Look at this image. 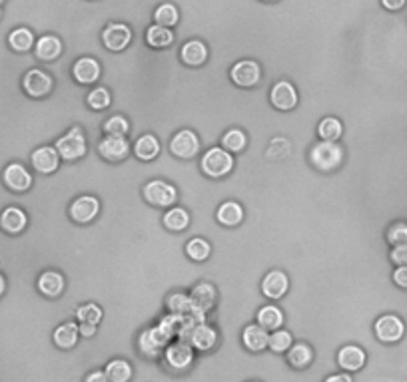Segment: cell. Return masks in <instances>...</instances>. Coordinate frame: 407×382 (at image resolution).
Returning <instances> with one entry per match:
<instances>
[{
	"label": "cell",
	"instance_id": "obj_38",
	"mask_svg": "<svg viewBox=\"0 0 407 382\" xmlns=\"http://www.w3.org/2000/svg\"><path fill=\"white\" fill-rule=\"evenodd\" d=\"M248 144V138H246V133L241 132L240 128H232V130H228L224 133V138H222V147L230 151V153H240L241 149L246 147Z\"/></svg>",
	"mask_w": 407,
	"mask_h": 382
},
{
	"label": "cell",
	"instance_id": "obj_21",
	"mask_svg": "<svg viewBox=\"0 0 407 382\" xmlns=\"http://www.w3.org/2000/svg\"><path fill=\"white\" fill-rule=\"evenodd\" d=\"M100 64L96 62L94 58H80L76 60L74 68H72V74H74V80L76 82H80V84H94V82H98V78H100Z\"/></svg>",
	"mask_w": 407,
	"mask_h": 382
},
{
	"label": "cell",
	"instance_id": "obj_40",
	"mask_svg": "<svg viewBox=\"0 0 407 382\" xmlns=\"http://www.w3.org/2000/svg\"><path fill=\"white\" fill-rule=\"evenodd\" d=\"M166 307L172 315H182L186 317L190 310H192V305H190V297L184 293H172L166 299Z\"/></svg>",
	"mask_w": 407,
	"mask_h": 382
},
{
	"label": "cell",
	"instance_id": "obj_16",
	"mask_svg": "<svg viewBox=\"0 0 407 382\" xmlns=\"http://www.w3.org/2000/svg\"><path fill=\"white\" fill-rule=\"evenodd\" d=\"M2 179H4V185H6L8 190L18 191V193L29 191L32 185V176L29 174V169H26L22 163H10V165L4 169Z\"/></svg>",
	"mask_w": 407,
	"mask_h": 382
},
{
	"label": "cell",
	"instance_id": "obj_35",
	"mask_svg": "<svg viewBox=\"0 0 407 382\" xmlns=\"http://www.w3.org/2000/svg\"><path fill=\"white\" fill-rule=\"evenodd\" d=\"M104 372L110 382H128L132 379V367L126 360H122V358L110 360Z\"/></svg>",
	"mask_w": 407,
	"mask_h": 382
},
{
	"label": "cell",
	"instance_id": "obj_18",
	"mask_svg": "<svg viewBox=\"0 0 407 382\" xmlns=\"http://www.w3.org/2000/svg\"><path fill=\"white\" fill-rule=\"evenodd\" d=\"M287 289H289V279H287V275L284 271H278V269L270 271L262 281V293L266 294L268 299H271V301L282 299L287 293Z\"/></svg>",
	"mask_w": 407,
	"mask_h": 382
},
{
	"label": "cell",
	"instance_id": "obj_1",
	"mask_svg": "<svg viewBox=\"0 0 407 382\" xmlns=\"http://www.w3.org/2000/svg\"><path fill=\"white\" fill-rule=\"evenodd\" d=\"M310 160L314 163V167L324 174L335 172L344 162V147L335 142H319L312 147Z\"/></svg>",
	"mask_w": 407,
	"mask_h": 382
},
{
	"label": "cell",
	"instance_id": "obj_43",
	"mask_svg": "<svg viewBox=\"0 0 407 382\" xmlns=\"http://www.w3.org/2000/svg\"><path fill=\"white\" fill-rule=\"evenodd\" d=\"M130 130V124L124 116H112L104 122L106 135H114V138H126V133Z\"/></svg>",
	"mask_w": 407,
	"mask_h": 382
},
{
	"label": "cell",
	"instance_id": "obj_4",
	"mask_svg": "<svg viewBox=\"0 0 407 382\" xmlns=\"http://www.w3.org/2000/svg\"><path fill=\"white\" fill-rule=\"evenodd\" d=\"M142 195L154 207H172L178 199L176 188L166 183V181H162V179H154L150 183H146L144 190H142Z\"/></svg>",
	"mask_w": 407,
	"mask_h": 382
},
{
	"label": "cell",
	"instance_id": "obj_24",
	"mask_svg": "<svg viewBox=\"0 0 407 382\" xmlns=\"http://www.w3.org/2000/svg\"><path fill=\"white\" fill-rule=\"evenodd\" d=\"M216 342H218V333L206 323L198 324L196 329L192 331V337H190L192 349H196V351H210V349L216 347Z\"/></svg>",
	"mask_w": 407,
	"mask_h": 382
},
{
	"label": "cell",
	"instance_id": "obj_44",
	"mask_svg": "<svg viewBox=\"0 0 407 382\" xmlns=\"http://www.w3.org/2000/svg\"><path fill=\"white\" fill-rule=\"evenodd\" d=\"M182 324H184V317L182 315H166V317H162L160 319V323H158V326L166 333L168 337L174 338L178 337V333H180Z\"/></svg>",
	"mask_w": 407,
	"mask_h": 382
},
{
	"label": "cell",
	"instance_id": "obj_49",
	"mask_svg": "<svg viewBox=\"0 0 407 382\" xmlns=\"http://www.w3.org/2000/svg\"><path fill=\"white\" fill-rule=\"evenodd\" d=\"M78 331H80V337L90 338L96 335V324H88V323H80L78 324Z\"/></svg>",
	"mask_w": 407,
	"mask_h": 382
},
{
	"label": "cell",
	"instance_id": "obj_53",
	"mask_svg": "<svg viewBox=\"0 0 407 382\" xmlns=\"http://www.w3.org/2000/svg\"><path fill=\"white\" fill-rule=\"evenodd\" d=\"M4 289H6V281H4V277L0 275V297H2V293H4Z\"/></svg>",
	"mask_w": 407,
	"mask_h": 382
},
{
	"label": "cell",
	"instance_id": "obj_31",
	"mask_svg": "<svg viewBox=\"0 0 407 382\" xmlns=\"http://www.w3.org/2000/svg\"><path fill=\"white\" fill-rule=\"evenodd\" d=\"M312 360H314V351H312V347H308L305 342H296V344H292V349L287 351V363L294 368L310 367Z\"/></svg>",
	"mask_w": 407,
	"mask_h": 382
},
{
	"label": "cell",
	"instance_id": "obj_20",
	"mask_svg": "<svg viewBox=\"0 0 407 382\" xmlns=\"http://www.w3.org/2000/svg\"><path fill=\"white\" fill-rule=\"evenodd\" d=\"M241 340H244V347L252 353H260L268 347V340L270 335L266 329H262L260 324H248L241 333Z\"/></svg>",
	"mask_w": 407,
	"mask_h": 382
},
{
	"label": "cell",
	"instance_id": "obj_8",
	"mask_svg": "<svg viewBox=\"0 0 407 382\" xmlns=\"http://www.w3.org/2000/svg\"><path fill=\"white\" fill-rule=\"evenodd\" d=\"M406 333V324L395 315H383L376 321V337L381 342H397Z\"/></svg>",
	"mask_w": 407,
	"mask_h": 382
},
{
	"label": "cell",
	"instance_id": "obj_45",
	"mask_svg": "<svg viewBox=\"0 0 407 382\" xmlns=\"http://www.w3.org/2000/svg\"><path fill=\"white\" fill-rule=\"evenodd\" d=\"M86 102H88L92 110H106L112 103V96H110V92L106 88H96L88 94Z\"/></svg>",
	"mask_w": 407,
	"mask_h": 382
},
{
	"label": "cell",
	"instance_id": "obj_5",
	"mask_svg": "<svg viewBox=\"0 0 407 382\" xmlns=\"http://www.w3.org/2000/svg\"><path fill=\"white\" fill-rule=\"evenodd\" d=\"M170 340L172 338L168 337L166 333L156 324V326L146 329V331L140 333V337H138V349H140V353L144 354V356L156 358L170 344Z\"/></svg>",
	"mask_w": 407,
	"mask_h": 382
},
{
	"label": "cell",
	"instance_id": "obj_7",
	"mask_svg": "<svg viewBox=\"0 0 407 382\" xmlns=\"http://www.w3.org/2000/svg\"><path fill=\"white\" fill-rule=\"evenodd\" d=\"M260 76H262L260 64L254 62V60H241L230 72L232 82L236 86H240V88H254L260 82Z\"/></svg>",
	"mask_w": 407,
	"mask_h": 382
},
{
	"label": "cell",
	"instance_id": "obj_25",
	"mask_svg": "<svg viewBox=\"0 0 407 382\" xmlns=\"http://www.w3.org/2000/svg\"><path fill=\"white\" fill-rule=\"evenodd\" d=\"M54 344L62 349V351H68V349H74L76 342H78V338H80V331H78V326L76 323H62L61 326H56V331H54Z\"/></svg>",
	"mask_w": 407,
	"mask_h": 382
},
{
	"label": "cell",
	"instance_id": "obj_12",
	"mask_svg": "<svg viewBox=\"0 0 407 382\" xmlns=\"http://www.w3.org/2000/svg\"><path fill=\"white\" fill-rule=\"evenodd\" d=\"M100 211V201L94 195H80L70 204V217L76 223H90Z\"/></svg>",
	"mask_w": 407,
	"mask_h": 382
},
{
	"label": "cell",
	"instance_id": "obj_47",
	"mask_svg": "<svg viewBox=\"0 0 407 382\" xmlns=\"http://www.w3.org/2000/svg\"><path fill=\"white\" fill-rule=\"evenodd\" d=\"M392 261L397 265V267L407 265V245H397V247H393Z\"/></svg>",
	"mask_w": 407,
	"mask_h": 382
},
{
	"label": "cell",
	"instance_id": "obj_27",
	"mask_svg": "<svg viewBox=\"0 0 407 382\" xmlns=\"http://www.w3.org/2000/svg\"><path fill=\"white\" fill-rule=\"evenodd\" d=\"M134 153L138 160L142 162H152L158 153H160V142L156 135L152 133H146L142 138H138L134 144Z\"/></svg>",
	"mask_w": 407,
	"mask_h": 382
},
{
	"label": "cell",
	"instance_id": "obj_42",
	"mask_svg": "<svg viewBox=\"0 0 407 382\" xmlns=\"http://www.w3.org/2000/svg\"><path fill=\"white\" fill-rule=\"evenodd\" d=\"M76 317H78L80 323L96 324L98 326V323L102 321V309L96 303H86V305L76 309Z\"/></svg>",
	"mask_w": 407,
	"mask_h": 382
},
{
	"label": "cell",
	"instance_id": "obj_39",
	"mask_svg": "<svg viewBox=\"0 0 407 382\" xmlns=\"http://www.w3.org/2000/svg\"><path fill=\"white\" fill-rule=\"evenodd\" d=\"M178 8L174 6V4H170V2H164V4H160L158 8H156V13H154V20H156V24H160V26H166V28H172L176 22H178Z\"/></svg>",
	"mask_w": 407,
	"mask_h": 382
},
{
	"label": "cell",
	"instance_id": "obj_28",
	"mask_svg": "<svg viewBox=\"0 0 407 382\" xmlns=\"http://www.w3.org/2000/svg\"><path fill=\"white\" fill-rule=\"evenodd\" d=\"M216 217L226 227H236L244 221V207L238 201H224L222 206L218 207Z\"/></svg>",
	"mask_w": 407,
	"mask_h": 382
},
{
	"label": "cell",
	"instance_id": "obj_26",
	"mask_svg": "<svg viewBox=\"0 0 407 382\" xmlns=\"http://www.w3.org/2000/svg\"><path fill=\"white\" fill-rule=\"evenodd\" d=\"M180 56L182 62L188 64V66H202L208 58V48L200 40H190V42L182 46Z\"/></svg>",
	"mask_w": 407,
	"mask_h": 382
},
{
	"label": "cell",
	"instance_id": "obj_37",
	"mask_svg": "<svg viewBox=\"0 0 407 382\" xmlns=\"http://www.w3.org/2000/svg\"><path fill=\"white\" fill-rule=\"evenodd\" d=\"M210 253H212L210 243H208L206 239H202V237H194V239H190V241H188V245H186V255H188L192 261H196V263L206 261V259L210 257Z\"/></svg>",
	"mask_w": 407,
	"mask_h": 382
},
{
	"label": "cell",
	"instance_id": "obj_29",
	"mask_svg": "<svg viewBox=\"0 0 407 382\" xmlns=\"http://www.w3.org/2000/svg\"><path fill=\"white\" fill-rule=\"evenodd\" d=\"M34 52H36V58L45 60V62L56 60L62 54V42L56 38V36L46 34V36H42V38L36 42Z\"/></svg>",
	"mask_w": 407,
	"mask_h": 382
},
{
	"label": "cell",
	"instance_id": "obj_34",
	"mask_svg": "<svg viewBox=\"0 0 407 382\" xmlns=\"http://www.w3.org/2000/svg\"><path fill=\"white\" fill-rule=\"evenodd\" d=\"M344 133V126L337 118H324L317 126V135L321 138V142H337Z\"/></svg>",
	"mask_w": 407,
	"mask_h": 382
},
{
	"label": "cell",
	"instance_id": "obj_48",
	"mask_svg": "<svg viewBox=\"0 0 407 382\" xmlns=\"http://www.w3.org/2000/svg\"><path fill=\"white\" fill-rule=\"evenodd\" d=\"M393 283L401 289H407V265L404 267H397L395 273H393Z\"/></svg>",
	"mask_w": 407,
	"mask_h": 382
},
{
	"label": "cell",
	"instance_id": "obj_51",
	"mask_svg": "<svg viewBox=\"0 0 407 382\" xmlns=\"http://www.w3.org/2000/svg\"><path fill=\"white\" fill-rule=\"evenodd\" d=\"M381 4L388 8V10H399L406 6V0H381Z\"/></svg>",
	"mask_w": 407,
	"mask_h": 382
},
{
	"label": "cell",
	"instance_id": "obj_15",
	"mask_svg": "<svg viewBox=\"0 0 407 382\" xmlns=\"http://www.w3.org/2000/svg\"><path fill=\"white\" fill-rule=\"evenodd\" d=\"M216 299H218V293L212 283H198L190 293V305H192V310H200L206 315L208 310L216 307Z\"/></svg>",
	"mask_w": 407,
	"mask_h": 382
},
{
	"label": "cell",
	"instance_id": "obj_50",
	"mask_svg": "<svg viewBox=\"0 0 407 382\" xmlns=\"http://www.w3.org/2000/svg\"><path fill=\"white\" fill-rule=\"evenodd\" d=\"M84 382H110V381H108L106 372H102V370H94V372H90V374L86 376V381Z\"/></svg>",
	"mask_w": 407,
	"mask_h": 382
},
{
	"label": "cell",
	"instance_id": "obj_17",
	"mask_svg": "<svg viewBox=\"0 0 407 382\" xmlns=\"http://www.w3.org/2000/svg\"><path fill=\"white\" fill-rule=\"evenodd\" d=\"M100 156L108 162H122L128 158L130 153V144L126 142V138H114V135H106L104 140L98 144Z\"/></svg>",
	"mask_w": 407,
	"mask_h": 382
},
{
	"label": "cell",
	"instance_id": "obj_54",
	"mask_svg": "<svg viewBox=\"0 0 407 382\" xmlns=\"http://www.w3.org/2000/svg\"><path fill=\"white\" fill-rule=\"evenodd\" d=\"M0 2H2V0H0Z\"/></svg>",
	"mask_w": 407,
	"mask_h": 382
},
{
	"label": "cell",
	"instance_id": "obj_23",
	"mask_svg": "<svg viewBox=\"0 0 407 382\" xmlns=\"http://www.w3.org/2000/svg\"><path fill=\"white\" fill-rule=\"evenodd\" d=\"M64 277L58 271H45L40 277H38V291L48 297V299H56L64 293Z\"/></svg>",
	"mask_w": 407,
	"mask_h": 382
},
{
	"label": "cell",
	"instance_id": "obj_46",
	"mask_svg": "<svg viewBox=\"0 0 407 382\" xmlns=\"http://www.w3.org/2000/svg\"><path fill=\"white\" fill-rule=\"evenodd\" d=\"M388 241L392 243L393 247L397 245H407V223H393L388 231Z\"/></svg>",
	"mask_w": 407,
	"mask_h": 382
},
{
	"label": "cell",
	"instance_id": "obj_9",
	"mask_svg": "<svg viewBox=\"0 0 407 382\" xmlns=\"http://www.w3.org/2000/svg\"><path fill=\"white\" fill-rule=\"evenodd\" d=\"M164 356H166L168 365L174 370H186L194 363V349L190 342L178 340L174 344H168L164 349Z\"/></svg>",
	"mask_w": 407,
	"mask_h": 382
},
{
	"label": "cell",
	"instance_id": "obj_41",
	"mask_svg": "<svg viewBox=\"0 0 407 382\" xmlns=\"http://www.w3.org/2000/svg\"><path fill=\"white\" fill-rule=\"evenodd\" d=\"M292 344H294L292 335H289L287 331H282V329L273 331V333L270 335V340H268L270 351H273V353H278V354L289 351V349H292Z\"/></svg>",
	"mask_w": 407,
	"mask_h": 382
},
{
	"label": "cell",
	"instance_id": "obj_6",
	"mask_svg": "<svg viewBox=\"0 0 407 382\" xmlns=\"http://www.w3.org/2000/svg\"><path fill=\"white\" fill-rule=\"evenodd\" d=\"M170 151L180 160H192L200 151V138L192 130H180L170 142Z\"/></svg>",
	"mask_w": 407,
	"mask_h": 382
},
{
	"label": "cell",
	"instance_id": "obj_14",
	"mask_svg": "<svg viewBox=\"0 0 407 382\" xmlns=\"http://www.w3.org/2000/svg\"><path fill=\"white\" fill-rule=\"evenodd\" d=\"M270 100L273 103V108H278L282 112H289V110H294L298 106V92L287 80H280L271 88Z\"/></svg>",
	"mask_w": 407,
	"mask_h": 382
},
{
	"label": "cell",
	"instance_id": "obj_22",
	"mask_svg": "<svg viewBox=\"0 0 407 382\" xmlns=\"http://www.w3.org/2000/svg\"><path fill=\"white\" fill-rule=\"evenodd\" d=\"M337 365L347 372H358L365 365V353L356 344H347L337 353Z\"/></svg>",
	"mask_w": 407,
	"mask_h": 382
},
{
	"label": "cell",
	"instance_id": "obj_52",
	"mask_svg": "<svg viewBox=\"0 0 407 382\" xmlns=\"http://www.w3.org/2000/svg\"><path fill=\"white\" fill-rule=\"evenodd\" d=\"M324 382H353V381H351V376H349V374H332V376H328Z\"/></svg>",
	"mask_w": 407,
	"mask_h": 382
},
{
	"label": "cell",
	"instance_id": "obj_33",
	"mask_svg": "<svg viewBox=\"0 0 407 382\" xmlns=\"http://www.w3.org/2000/svg\"><path fill=\"white\" fill-rule=\"evenodd\" d=\"M146 42L152 46V48H166L174 42V34H172V28H166V26H160V24H154L150 28L146 30Z\"/></svg>",
	"mask_w": 407,
	"mask_h": 382
},
{
	"label": "cell",
	"instance_id": "obj_19",
	"mask_svg": "<svg viewBox=\"0 0 407 382\" xmlns=\"http://www.w3.org/2000/svg\"><path fill=\"white\" fill-rule=\"evenodd\" d=\"M26 223H29V217H26V213L20 207H6L2 211V215H0V227L6 233H10V235L22 233Z\"/></svg>",
	"mask_w": 407,
	"mask_h": 382
},
{
	"label": "cell",
	"instance_id": "obj_10",
	"mask_svg": "<svg viewBox=\"0 0 407 382\" xmlns=\"http://www.w3.org/2000/svg\"><path fill=\"white\" fill-rule=\"evenodd\" d=\"M31 162L32 167H34L38 174L50 176V174H54V172L58 169V165H61V156H58L56 147L42 146L32 151Z\"/></svg>",
	"mask_w": 407,
	"mask_h": 382
},
{
	"label": "cell",
	"instance_id": "obj_32",
	"mask_svg": "<svg viewBox=\"0 0 407 382\" xmlns=\"http://www.w3.org/2000/svg\"><path fill=\"white\" fill-rule=\"evenodd\" d=\"M188 225H190V213L184 207H172V209H168L166 215H164V227L166 229L180 233Z\"/></svg>",
	"mask_w": 407,
	"mask_h": 382
},
{
	"label": "cell",
	"instance_id": "obj_3",
	"mask_svg": "<svg viewBox=\"0 0 407 382\" xmlns=\"http://www.w3.org/2000/svg\"><path fill=\"white\" fill-rule=\"evenodd\" d=\"M56 151H58L61 160H66V162H74V160L84 158L86 156V138H84L82 130L78 126L70 128V132L62 135L56 142Z\"/></svg>",
	"mask_w": 407,
	"mask_h": 382
},
{
	"label": "cell",
	"instance_id": "obj_11",
	"mask_svg": "<svg viewBox=\"0 0 407 382\" xmlns=\"http://www.w3.org/2000/svg\"><path fill=\"white\" fill-rule=\"evenodd\" d=\"M22 88L32 98H45L52 90V78L46 72H42V70L34 68V70H29V72L24 74Z\"/></svg>",
	"mask_w": 407,
	"mask_h": 382
},
{
	"label": "cell",
	"instance_id": "obj_2",
	"mask_svg": "<svg viewBox=\"0 0 407 382\" xmlns=\"http://www.w3.org/2000/svg\"><path fill=\"white\" fill-rule=\"evenodd\" d=\"M200 167L208 177H214V179L224 177L234 169V156L226 151L224 147H210L204 153Z\"/></svg>",
	"mask_w": 407,
	"mask_h": 382
},
{
	"label": "cell",
	"instance_id": "obj_36",
	"mask_svg": "<svg viewBox=\"0 0 407 382\" xmlns=\"http://www.w3.org/2000/svg\"><path fill=\"white\" fill-rule=\"evenodd\" d=\"M8 44L15 52H29L34 46V34L29 28H16L8 36Z\"/></svg>",
	"mask_w": 407,
	"mask_h": 382
},
{
	"label": "cell",
	"instance_id": "obj_13",
	"mask_svg": "<svg viewBox=\"0 0 407 382\" xmlns=\"http://www.w3.org/2000/svg\"><path fill=\"white\" fill-rule=\"evenodd\" d=\"M130 40H132V30L128 28L126 24H120V22L108 24L102 32V42L112 52L124 50L126 46L130 44Z\"/></svg>",
	"mask_w": 407,
	"mask_h": 382
},
{
	"label": "cell",
	"instance_id": "obj_30",
	"mask_svg": "<svg viewBox=\"0 0 407 382\" xmlns=\"http://www.w3.org/2000/svg\"><path fill=\"white\" fill-rule=\"evenodd\" d=\"M257 324L266 331H278L284 324V313L278 309L276 305H266L257 310Z\"/></svg>",
	"mask_w": 407,
	"mask_h": 382
}]
</instances>
